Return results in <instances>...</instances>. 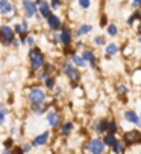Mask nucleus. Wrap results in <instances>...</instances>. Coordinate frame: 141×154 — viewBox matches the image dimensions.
I'll return each mask as SVG.
<instances>
[{"label": "nucleus", "mask_w": 141, "mask_h": 154, "mask_svg": "<svg viewBox=\"0 0 141 154\" xmlns=\"http://www.w3.org/2000/svg\"><path fill=\"white\" fill-rule=\"evenodd\" d=\"M29 60H31V66H32V69H35V70H38V69H41L43 66H44V55L41 54V51H38V49H32L31 52H29Z\"/></svg>", "instance_id": "obj_1"}, {"label": "nucleus", "mask_w": 141, "mask_h": 154, "mask_svg": "<svg viewBox=\"0 0 141 154\" xmlns=\"http://www.w3.org/2000/svg\"><path fill=\"white\" fill-rule=\"evenodd\" d=\"M15 38V31L11 26H0V41L3 45H12Z\"/></svg>", "instance_id": "obj_2"}, {"label": "nucleus", "mask_w": 141, "mask_h": 154, "mask_svg": "<svg viewBox=\"0 0 141 154\" xmlns=\"http://www.w3.org/2000/svg\"><path fill=\"white\" fill-rule=\"evenodd\" d=\"M29 101L32 104H41L46 101V93L43 89H40V87H34V89H31L29 92Z\"/></svg>", "instance_id": "obj_3"}, {"label": "nucleus", "mask_w": 141, "mask_h": 154, "mask_svg": "<svg viewBox=\"0 0 141 154\" xmlns=\"http://www.w3.org/2000/svg\"><path fill=\"white\" fill-rule=\"evenodd\" d=\"M105 143H103V140L100 139V137H94V139H91V142H90V145H88V149L93 152V154H103V151H105Z\"/></svg>", "instance_id": "obj_4"}, {"label": "nucleus", "mask_w": 141, "mask_h": 154, "mask_svg": "<svg viewBox=\"0 0 141 154\" xmlns=\"http://www.w3.org/2000/svg\"><path fill=\"white\" fill-rule=\"evenodd\" d=\"M123 142L126 145H135V143H141V133L137 130H132V131H128L123 137Z\"/></svg>", "instance_id": "obj_5"}, {"label": "nucleus", "mask_w": 141, "mask_h": 154, "mask_svg": "<svg viewBox=\"0 0 141 154\" xmlns=\"http://www.w3.org/2000/svg\"><path fill=\"white\" fill-rule=\"evenodd\" d=\"M62 70H64V73H65L70 79H73V81H78L79 76H81L79 72H78V69L75 67L72 63H64V64H62Z\"/></svg>", "instance_id": "obj_6"}, {"label": "nucleus", "mask_w": 141, "mask_h": 154, "mask_svg": "<svg viewBox=\"0 0 141 154\" xmlns=\"http://www.w3.org/2000/svg\"><path fill=\"white\" fill-rule=\"evenodd\" d=\"M23 9H25L26 17H38V9H37V3L32 0H23Z\"/></svg>", "instance_id": "obj_7"}, {"label": "nucleus", "mask_w": 141, "mask_h": 154, "mask_svg": "<svg viewBox=\"0 0 141 154\" xmlns=\"http://www.w3.org/2000/svg\"><path fill=\"white\" fill-rule=\"evenodd\" d=\"M59 41L62 43L64 46H70L73 41V37H72V32H70L67 28H61V34H59Z\"/></svg>", "instance_id": "obj_8"}, {"label": "nucleus", "mask_w": 141, "mask_h": 154, "mask_svg": "<svg viewBox=\"0 0 141 154\" xmlns=\"http://www.w3.org/2000/svg\"><path fill=\"white\" fill-rule=\"evenodd\" d=\"M50 139V133L49 131H44V133L38 134L34 140H32V146H41V145H46Z\"/></svg>", "instance_id": "obj_9"}, {"label": "nucleus", "mask_w": 141, "mask_h": 154, "mask_svg": "<svg viewBox=\"0 0 141 154\" xmlns=\"http://www.w3.org/2000/svg\"><path fill=\"white\" fill-rule=\"evenodd\" d=\"M46 20H47V25H49V29H52V31H58V29H61V20H59L58 15L50 14Z\"/></svg>", "instance_id": "obj_10"}, {"label": "nucleus", "mask_w": 141, "mask_h": 154, "mask_svg": "<svg viewBox=\"0 0 141 154\" xmlns=\"http://www.w3.org/2000/svg\"><path fill=\"white\" fill-rule=\"evenodd\" d=\"M12 11H14V6L11 5L9 0H0V14L9 15Z\"/></svg>", "instance_id": "obj_11"}, {"label": "nucleus", "mask_w": 141, "mask_h": 154, "mask_svg": "<svg viewBox=\"0 0 141 154\" xmlns=\"http://www.w3.org/2000/svg\"><path fill=\"white\" fill-rule=\"evenodd\" d=\"M47 121H49L50 127L58 128L59 127V122H61V118H59V115L56 112H49V113H47Z\"/></svg>", "instance_id": "obj_12"}, {"label": "nucleus", "mask_w": 141, "mask_h": 154, "mask_svg": "<svg viewBox=\"0 0 141 154\" xmlns=\"http://www.w3.org/2000/svg\"><path fill=\"white\" fill-rule=\"evenodd\" d=\"M125 119L131 124H135L137 127H141V119L138 118V115L135 112H126L125 113Z\"/></svg>", "instance_id": "obj_13"}, {"label": "nucleus", "mask_w": 141, "mask_h": 154, "mask_svg": "<svg viewBox=\"0 0 141 154\" xmlns=\"http://www.w3.org/2000/svg\"><path fill=\"white\" fill-rule=\"evenodd\" d=\"M82 58L85 63H90L91 64V67H96V64H97V60H96V55H94L91 51H85L82 54Z\"/></svg>", "instance_id": "obj_14"}, {"label": "nucleus", "mask_w": 141, "mask_h": 154, "mask_svg": "<svg viewBox=\"0 0 141 154\" xmlns=\"http://www.w3.org/2000/svg\"><path fill=\"white\" fill-rule=\"evenodd\" d=\"M38 5H40V12H41V15L44 17V18H47L50 15V6H49V3L47 2H38Z\"/></svg>", "instance_id": "obj_15"}, {"label": "nucleus", "mask_w": 141, "mask_h": 154, "mask_svg": "<svg viewBox=\"0 0 141 154\" xmlns=\"http://www.w3.org/2000/svg\"><path fill=\"white\" fill-rule=\"evenodd\" d=\"M108 122L109 121H106V119H100L96 124V131H97V133H105V131L108 130Z\"/></svg>", "instance_id": "obj_16"}, {"label": "nucleus", "mask_w": 141, "mask_h": 154, "mask_svg": "<svg viewBox=\"0 0 141 154\" xmlns=\"http://www.w3.org/2000/svg\"><path fill=\"white\" fill-rule=\"evenodd\" d=\"M32 108H34V112L37 115H43L46 110H47V105L44 102H41V104H32Z\"/></svg>", "instance_id": "obj_17"}, {"label": "nucleus", "mask_w": 141, "mask_h": 154, "mask_svg": "<svg viewBox=\"0 0 141 154\" xmlns=\"http://www.w3.org/2000/svg\"><path fill=\"white\" fill-rule=\"evenodd\" d=\"M123 146H125V143H123L120 139H117V140H115V143H114L111 148H112V152H114V154H119V152H122V151H123Z\"/></svg>", "instance_id": "obj_18"}, {"label": "nucleus", "mask_w": 141, "mask_h": 154, "mask_svg": "<svg viewBox=\"0 0 141 154\" xmlns=\"http://www.w3.org/2000/svg\"><path fill=\"white\" fill-rule=\"evenodd\" d=\"M72 61H73L75 66H78V67H85V61H84V58L79 57V55H76V54L72 55Z\"/></svg>", "instance_id": "obj_19"}, {"label": "nucleus", "mask_w": 141, "mask_h": 154, "mask_svg": "<svg viewBox=\"0 0 141 154\" xmlns=\"http://www.w3.org/2000/svg\"><path fill=\"white\" fill-rule=\"evenodd\" d=\"M115 140H117V137H115V134H112V133H108L106 136H105V139H103V143L105 145H108L109 148L115 143Z\"/></svg>", "instance_id": "obj_20"}, {"label": "nucleus", "mask_w": 141, "mask_h": 154, "mask_svg": "<svg viewBox=\"0 0 141 154\" xmlns=\"http://www.w3.org/2000/svg\"><path fill=\"white\" fill-rule=\"evenodd\" d=\"M6 115H8V110L5 107V104L0 102V125H3L6 121Z\"/></svg>", "instance_id": "obj_21"}, {"label": "nucleus", "mask_w": 141, "mask_h": 154, "mask_svg": "<svg viewBox=\"0 0 141 154\" xmlns=\"http://www.w3.org/2000/svg\"><path fill=\"white\" fill-rule=\"evenodd\" d=\"M105 51H106V54H108V55H115L117 52H119V46H117L115 43H109V45L106 46V49H105Z\"/></svg>", "instance_id": "obj_22"}, {"label": "nucleus", "mask_w": 141, "mask_h": 154, "mask_svg": "<svg viewBox=\"0 0 141 154\" xmlns=\"http://www.w3.org/2000/svg\"><path fill=\"white\" fill-rule=\"evenodd\" d=\"M73 127H75V125H73L72 122H65V124L62 125V128H61V134H62V136H67L70 131L73 130Z\"/></svg>", "instance_id": "obj_23"}, {"label": "nucleus", "mask_w": 141, "mask_h": 154, "mask_svg": "<svg viewBox=\"0 0 141 154\" xmlns=\"http://www.w3.org/2000/svg\"><path fill=\"white\" fill-rule=\"evenodd\" d=\"M93 29L91 25H81V28L78 29V35H85V34H90Z\"/></svg>", "instance_id": "obj_24"}, {"label": "nucleus", "mask_w": 141, "mask_h": 154, "mask_svg": "<svg viewBox=\"0 0 141 154\" xmlns=\"http://www.w3.org/2000/svg\"><path fill=\"white\" fill-rule=\"evenodd\" d=\"M52 70H53V67H50V64H47L46 67H44V70L40 73V76H38V78H40V79H46L47 76H49V73H50Z\"/></svg>", "instance_id": "obj_25"}, {"label": "nucleus", "mask_w": 141, "mask_h": 154, "mask_svg": "<svg viewBox=\"0 0 141 154\" xmlns=\"http://www.w3.org/2000/svg\"><path fill=\"white\" fill-rule=\"evenodd\" d=\"M44 81H46V87H47L49 90H52L53 87H55V78H52V76H47Z\"/></svg>", "instance_id": "obj_26"}, {"label": "nucleus", "mask_w": 141, "mask_h": 154, "mask_svg": "<svg viewBox=\"0 0 141 154\" xmlns=\"http://www.w3.org/2000/svg\"><path fill=\"white\" fill-rule=\"evenodd\" d=\"M106 131H108V133H112V134H114L115 131H117V124H115L114 121L108 122V130H106Z\"/></svg>", "instance_id": "obj_27"}, {"label": "nucleus", "mask_w": 141, "mask_h": 154, "mask_svg": "<svg viewBox=\"0 0 141 154\" xmlns=\"http://www.w3.org/2000/svg\"><path fill=\"white\" fill-rule=\"evenodd\" d=\"M106 31H108V34H109L111 37H115V35H117V26H115V25H109V26L106 28Z\"/></svg>", "instance_id": "obj_28"}, {"label": "nucleus", "mask_w": 141, "mask_h": 154, "mask_svg": "<svg viewBox=\"0 0 141 154\" xmlns=\"http://www.w3.org/2000/svg\"><path fill=\"white\" fill-rule=\"evenodd\" d=\"M94 45L96 46H103L105 45V38L103 37H96L94 38Z\"/></svg>", "instance_id": "obj_29"}, {"label": "nucleus", "mask_w": 141, "mask_h": 154, "mask_svg": "<svg viewBox=\"0 0 141 154\" xmlns=\"http://www.w3.org/2000/svg\"><path fill=\"white\" fill-rule=\"evenodd\" d=\"M79 5L82 6V8H90L91 6V0H79Z\"/></svg>", "instance_id": "obj_30"}, {"label": "nucleus", "mask_w": 141, "mask_h": 154, "mask_svg": "<svg viewBox=\"0 0 141 154\" xmlns=\"http://www.w3.org/2000/svg\"><path fill=\"white\" fill-rule=\"evenodd\" d=\"M26 43H28V45H31V46H34L35 45V38L32 35H29V37H26Z\"/></svg>", "instance_id": "obj_31"}, {"label": "nucleus", "mask_w": 141, "mask_h": 154, "mask_svg": "<svg viewBox=\"0 0 141 154\" xmlns=\"http://www.w3.org/2000/svg\"><path fill=\"white\" fill-rule=\"evenodd\" d=\"M31 148H32V143H26V145H23V146H21L23 152H28V151H31Z\"/></svg>", "instance_id": "obj_32"}, {"label": "nucleus", "mask_w": 141, "mask_h": 154, "mask_svg": "<svg viewBox=\"0 0 141 154\" xmlns=\"http://www.w3.org/2000/svg\"><path fill=\"white\" fill-rule=\"evenodd\" d=\"M59 5H61V2H59V0H52V6H50V8H53V9H58V8H59Z\"/></svg>", "instance_id": "obj_33"}, {"label": "nucleus", "mask_w": 141, "mask_h": 154, "mask_svg": "<svg viewBox=\"0 0 141 154\" xmlns=\"http://www.w3.org/2000/svg\"><path fill=\"white\" fill-rule=\"evenodd\" d=\"M14 31H15L17 34H23V28H21V25H15V26H14Z\"/></svg>", "instance_id": "obj_34"}, {"label": "nucleus", "mask_w": 141, "mask_h": 154, "mask_svg": "<svg viewBox=\"0 0 141 154\" xmlns=\"http://www.w3.org/2000/svg\"><path fill=\"white\" fill-rule=\"evenodd\" d=\"M119 92H120V93H126V92H128L126 85H119Z\"/></svg>", "instance_id": "obj_35"}, {"label": "nucleus", "mask_w": 141, "mask_h": 154, "mask_svg": "<svg viewBox=\"0 0 141 154\" xmlns=\"http://www.w3.org/2000/svg\"><path fill=\"white\" fill-rule=\"evenodd\" d=\"M21 28H23V31H25V32L28 31V23H26V20L21 21Z\"/></svg>", "instance_id": "obj_36"}, {"label": "nucleus", "mask_w": 141, "mask_h": 154, "mask_svg": "<svg viewBox=\"0 0 141 154\" xmlns=\"http://www.w3.org/2000/svg\"><path fill=\"white\" fill-rule=\"evenodd\" d=\"M132 3H134V6H140L141 5V0H132Z\"/></svg>", "instance_id": "obj_37"}, {"label": "nucleus", "mask_w": 141, "mask_h": 154, "mask_svg": "<svg viewBox=\"0 0 141 154\" xmlns=\"http://www.w3.org/2000/svg\"><path fill=\"white\" fill-rule=\"evenodd\" d=\"M38 2H40V0H38ZM44 2H47V0H44Z\"/></svg>", "instance_id": "obj_38"}, {"label": "nucleus", "mask_w": 141, "mask_h": 154, "mask_svg": "<svg viewBox=\"0 0 141 154\" xmlns=\"http://www.w3.org/2000/svg\"><path fill=\"white\" fill-rule=\"evenodd\" d=\"M140 116H141V115H140Z\"/></svg>", "instance_id": "obj_39"}]
</instances>
